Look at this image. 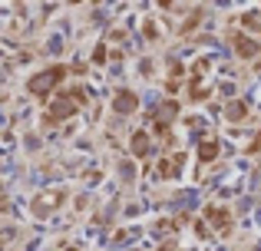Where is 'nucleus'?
Wrapping results in <instances>:
<instances>
[{"label":"nucleus","mask_w":261,"mask_h":251,"mask_svg":"<svg viewBox=\"0 0 261 251\" xmlns=\"http://www.w3.org/2000/svg\"><path fill=\"white\" fill-rule=\"evenodd\" d=\"M86 103V90H70V93H60L57 99H53V106L46 109V116H43V123L46 126H57V123H63V119H70V116H76V109Z\"/></svg>","instance_id":"obj_1"},{"label":"nucleus","mask_w":261,"mask_h":251,"mask_svg":"<svg viewBox=\"0 0 261 251\" xmlns=\"http://www.w3.org/2000/svg\"><path fill=\"white\" fill-rule=\"evenodd\" d=\"M63 76H66V66H50V70H43V73H37V76L27 79V90H30L33 96H46L53 86H60Z\"/></svg>","instance_id":"obj_2"},{"label":"nucleus","mask_w":261,"mask_h":251,"mask_svg":"<svg viewBox=\"0 0 261 251\" xmlns=\"http://www.w3.org/2000/svg\"><path fill=\"white\" fill-rule=\"evenodd\" d=\"M231 46H235V53L242 60H255L258 53H261V43H258V40H251V37H245V33H231Z\"/></svg>","instance_id":"obj_3"},{"label":"nucleus","mask_w":261,"mask_h":251,"mask_svg":"<svg viewBox=\"0 0 261 251\" xmlns=\"http://www.w3.org/2000/svg\"><path fill=\"white\" fill-rule=\"evenodd\" d=\"M136 106H139V96H136L133 90H119V93L113 96V109L119 113V116H133Z\"/></svg>","instance_id":"obj_4"},{"label":"nucleus","mask_w":261,"mask_h":251,"mask_svg":"<svg viewBox=\"0 0 261 251\" xmlns=\"http://www.w3.org/2000/svg\"><path fill=\"white\" fill-rule=\"evenodd\" d=\"M205 218H208L218 232H228V228H231V212H225V208H218V205L205 208Z\"/></svg>","instance_id":"obj_5"},{"label":"nucleus","mask_w":261,"mask_h":251,"mask_svg":"<svg viewBox=\"0 0 261 251\" xmlns=\"http://www.w3.org/2000/svg\"><path fill=\"white\" fill-rule=\"evenodd\" d=\"M129 149H133L136 159H142V155L149 152V132H142V129H136L133 139H129Z\"/></svg>","instance_id":"obj_6"},{"label":"nucleus","mask_w":261,"mask_h":251,"mask_svg":"<svg viewBox=\"0 0 261 251\" xmlns=\"http://www.w3.org/2000/svg\"><path fill=\"white\" fill-rule=\"evenodd\" d=\"M218 149H222V146H218L215 135H212V139H202V142H198V159H202V162L218 159Z\"/></svg>","instance_id":"obj_7"},{"label":"nucleus","mask_w":261,"mask_h":251,"mask_svg":"<svg viewBox=\"0 0 261 251\" xmlns=\"http://www.w3.org/2000/svg\"><path fill=\"white\" fill-rule=\"evenodd\" d=\"M245 116H248V106H245L242 99H235V103L225 106V119H228V123H242Z\"/></svg>","instance_id":"obj_8"},{"label":"nucleus","mask_w":261,"mask_h":251,"mask_svg":"<svg viewBox=\"0 0 261 251\" xmlns=\"http://www.w3.org/2000/svg\"><path fill=\"white\" fill-rule=\"evenodd\" d=\"M155 175H159V179H175V175H178V165H175V162H169V159H159Z\"/></svg>","instance_id":"obj_9"},{"label":"nucleus","mask_w":261,"mask_h":251,"mask_svg":"<svg viewBox=\"0 0 261 251\" xmlns=\"http://www.w3.org/2000/svg\"><path fill=\"white\" fill-rule=\"evenodd\" d=\"M198 23H202V10H195V13H192L189 20H185V23H182V33H192V30H195Z\"/></svg>","instance_id":"obj_10"},{"label":"nucleus","mask_w":261,"mask_h":251,"mask_svg":"<svg viewBox=\"0 0 261 251\" xmlns=\"http://www.w3.org/2000/svg\"><path fill=\"white\" fill-rule=\"evenodd\" d=\"M242 26H248V30H261L258 13H245V17H242Z\"/></svg>","instance_id":"obj_11"},{"label":"nucleus","mask_w":261,"mask_h":251,"mask_svg":"<svg viewBox=\"0 0 261 251\" xmlns=\"http://www.w3.org/2000/svg\"><path fill=\"white\" fill-rule=\"evenodd\" d=\"M142 33H146V40H155V23H152V20H146V26H142Z\"/></svg>","instance_id":"obj_12"},{"label":"nucleus","mask_w":261,"mask_h":251,"mask_svg":"<svg viewBox=\"0 0 261 251\" xmlns=\"http://www.w3.org/2000/svg\"><path fill=\"white\" fill-rule=\"evenodd\" d=\"M248 152H261V132L251 139V146H248Z\"/></svg>","instance_id":"obj_13"},{"label":"nucleus","mask_w":261,"mask_h":251,"mask_svg":"<svg viewBox=\"0 0 261 251\" xmlns=\"http://www.w3.org/2000/svg\"><path fill=\"white\" fill-rule=\"evenodd\" d=\"M66 251H80V248H66Z\"/></svg>","instance_id":"obj_14"}]
</instances>
